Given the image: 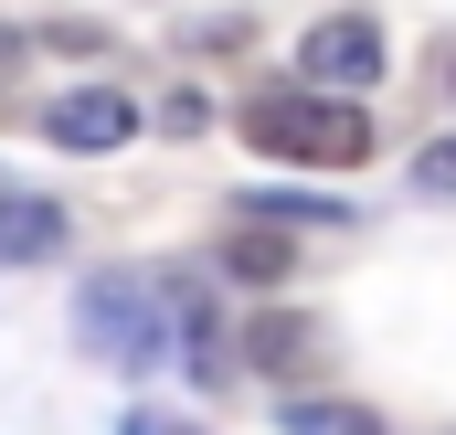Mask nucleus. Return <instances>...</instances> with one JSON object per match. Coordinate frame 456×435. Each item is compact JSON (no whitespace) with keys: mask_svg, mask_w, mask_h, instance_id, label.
Segmentation results:
<instances>
[{"mask_svg":"<svg viewBox=\"0 0 456 435\" xmlns=\"http://www.w3.org/2000/svg\"><path fill=\"white\" fill-rule=\"evenodd\" d=\"M244 138L265 160H297V170H361L371 160V117L350 107L340 86H265L244 107Z\"/></svg>","mask_w":456,"mask_h":435,"instance_id":"f257e3e1","label":"nucleus"},{"mask_svg":"<svg viewBox=\"0 0 456 435\" xmlns=\"http://www.w3.org/2000/svg\"><path fill=\"white\" fill-rule=\"evenodd\" d=\"M75 340L107 361V372H159L170 350V319H159V287H127V276H96L75 298Z\"/></svg>","mask_w":456,"mask_h":435,"instance_id":"f03ea898","label":"nucleus"},{"mask_svg":"<svg viewBox=\"0 0 456 435\" xmlns=\"http://www.w3.org/2000/svg\"><path fill=\"white\" fill-rule=\"evenodd\" d=\"M382 64H393V32H382L371 11H330V21L297 43V75H308V86H340V96L350 86H382Z\"/></svg>","mask_w":456,"mask_h":435,"instance_id":"7ed1b4c3","label":"nucleus"},{"mask_svg":"<svg viewBox=\"0 0 456 435\" xmlns=\"http://www.w3.org/2000/svg\"><path fill=\"white\" fill-rule=\"evenodd\" d=\"M43 138H53V149H75V160H107V149L138 138V107H127L117 86H75V96H53V107H43Z\"/></svg>","mask_w":456,"mask_h":435,"instance_id":"20e7f679","label":"nucleus"},{"mask_svg":"<svg viewBox=\"0 0 456 435\" xmlns=\"http://www.w3.org/2000/svg\"><path fill=\"white\" fill-rule=\"evenodd\" d=\"M64 255V213L43 192H0V266H43Z\"/></svg>","mask_w":456,"mask_h":435,"instance_id":"39448f33","label":"nucleus"},{"mask_svg":"<svg viewBox=\"0 0 456 435\" xmlns=\"http://www.w3.org/2000/svg\"><path fill=\"white\" fill-rule=\"evenodd\" d=\"M276 435H382L371 404H330V393H287L276 404Z\"/></svg>","mask_w":456,"mask_h":435,"instance_id":"423d86ee","label":"nucleus"},{"mask_svg":"<svg viewBox=\"0 0 456 435\" xmlns=\"http://www.w3.org/2000/svg\"><path fill=\"white\" fill-rule=\"evenodd\" d=\"M224 266L233 276H255V287H276L297 255H287V234H265V223H244V234H224Z\"/></svg>","mask_w":456,"mask_h":435,"instance_id":"0eeeda50","label":"nucleus"},{"mask_svg":"<svg viewBox=\"0 0 456 435\" xmlns=\"http://www.w3.org/2000/svg\"><path fill=\"white\" fill-rule=\"evenodd\" d=\"M244 350H255L265 372H287V361L308 350V329H297V319H255V340H244Z\"/></svg>","mask_w":456,"mask_h":435,"instance_id":"6e6552de","label":"nucleus"},{"mask_svg":"<svg viewBox=\"0 0 456 435\" xmlns=\"http://www.w3.org/2000/svg\"><path fill=\"white\" fill-rule=\"evenodd\" d=\"M414 192H425V202H456V138H436V149L414 160Z\"/></svg>","mask_w":456,"mask_h":435,"instance_id":"1a4fd4ad","label":"nucleus"},{"mask_svg":"<svg viewBox=\"0 0 456 435\" xmlns=\"http://www.w3.org/2000/svg\"><path fill=\"white\" fill-rule=\"evenodd\" d=\"M117 435H191V425H170V414H127Z\"/></svg>","mask_w":456,"mask_h":435,"instance_id":"9d476101","label":"nucleus"},{"mask_svg":"<svg viewBox=\"0 0 456 435\" xmlns=\"http://www.w3.org/2000/svg\"><path fill=\"white\" fill-rule=\"evenodd\" d=\"M0 53H11V32H0Z\"/></svg>","mask_w":456,"mask_h":435,"instance_id":"9b49d317","label":"nucleus"}]
</instances>
